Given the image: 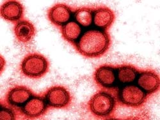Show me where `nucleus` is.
<instances>
[{"mask_svg":"<svg viewBox=\"0 0 160 120\" xmlns=\"http://www.w3.org/2000/svg\"><path fill=\"white\" fill-rule=\"evenodd\" d=\"M14 33L17 41L22 44L31 43L36 35L34 24L28 20H21L14 26Z\"/></svg>","mask_w":160,"mask_h":120,"instance_id":"13","label":"nucleus"},{"mask_svg":"<svg viewBox=\"0 0 160 120\" xmlns=\"http://www.w3.org/2000/svg\"><path fill=\"white\" fill-rule=\"evenodd\" d=\"M111 43V37L107 31L91 28L81 35L74 46L83 56L97 58L102 56L108 51Z\"/></svg>","mask_w":160,"mask_h":120,"instance_id":"1","label":"nucleus"},{"mask_svg":"<svg viewBox=\"0 0 160 120\" xmlns=\"http://www.w3.org/2000/svg\"><path fill=\"white\" fill-rule=\"evenodd\" d=\"M73 16L74 21L82 27L88 28L93 23V10L89 7H81L76 9Z\"/></svg>","mask_w":160,"mask_h":120,"instance_id":"16","label":"nucleus"},{"mask_svg":"<svg viewBox=\"0 0 160 120\" xmlns=\"http://www.w3.org/2000/svg\"><path fill=\"white\" fill-rule=\"evenodd\" d=\"M0 119L14 120L16 119V115L14 111L8 107L3 105L2 103L1 105V114H0Z\"/></svg>","mask_w":160,"mask_h":120,"instance_id":"17","label":"nucleus"},{"mask_svg":"<svg viewBox=\"0 0 160 120\" xmlns=\"http://www.w3.org/2000/svg\"><path fill=\"white\" fill-rule=\"evenodd\" d=\"M136 81L137 86L148 95L154 94L159 89V76L153 70L140 72Z\"/></svg>","mask_w":160,"mask_h":120,"instance_id":"10","label":"nucleus"},{"mask_svg":"<svg viewBox=\"0 0 160 120\" xmlns=\"http://www.w3.org/2000/svg\"><path fill=\"white\" fill-rule=\"evenodd\" d=\"M61 33L65 41L75 45L82 35V28L75 21H70L61 28Z\"/></svg>","mask_w":160,"mask_h":120,"instance_id":"15","label":"nucleus"},{"mask_svg":"<svg viewBox=\"0 0 160 120\" xmlns=\"http://www.w3.org/2000/svg\"><path fill=\"white\" fill-rule=\"evenodd\" d=\"M5 64H6V62H5V60L4 58L2 56H1V74L3 72L4 68L5 66Z\"/></svg>","mask_w":160,"mask_h":120,"instance_id":"18","label":"nucleus"},{"mask_svg":"<svg viewBox=\"0 0 160 120\" xmlns=\"http://www.w3.org/2000/svg\"><path fill=\"white\" fill-rule=\"evenodd\" d=\"M32 91L24 86H16L10 88L7 93L6 102L8 105L21 108L33 96Z\"/></svg>","mask_w":160,"mask_h":120,"instance_id":"9","label":"nucleus"},{"mask_svg":"<svg viewBox=\"0 0 160 120\" xmlns=\"http://www.w3.org/2000/svg\"><path fill=\"white\" fill-rule=\"evenodd\" d=\"M71 8L64 3H57L51 7L48 12L49 21L57 27L62 28L69 22L72 17Z\"/></svg>","mask_w":160,"mask_h":120,"instance_id":"8","label":"nucleus"},{"mask_svg":"<svg viewBox=\"0 0 160 120\" xmlns=\"http://www.w3.org/2000/svg\"><path fill=\"white\" fill-rule=\"evenodd\" d=\"M49 107L44 97L33 95L22 108H20L21 114L29 119L38 118L44 116Z\"/></svg>","mask_w":160,"mask_h":120,"instance_id":"7","label":"nucleus"},{"mask_svg":"<svg viewBox=\"0 0 160 120\" xmlns=\"http://www.w3.org/2000/svg\"><path fill=\"white\" fill-rule=\"evenodd\" d=\"M49 62L42 55L30 53L26 55L20 65L21 74L30 79H37L44 76L49 71Z\"/></svg>","mask_w":160,"mask_h":120,"instance_id":"3","label":"nucleus"},{"mask_svg":"<svg viewBox=\"0 0 160 120\" xmlns=\"http://www.w3.org/2000/svg\"><path fill=\"white\" fill-rule=\"evenodd\" d=\"M115 19V12L107 7H99L93 10V24L97 29L107 31Z\"/></svg>","mask_w":160,"mask_h":120,"instance_id":"11","label":"nucleus"},{"mask_svg":"<svg viewBox=\"0 0 160 120\" xmlns=\"http://www.w3.org/2000/svg\"><path fill=\"white\" fill-rule=\"evenodd\" d=\"M116 68L117 84L121 86L135 82L140 72L134 66L129 65H121Z\"/></svg>","mask_w":160,"mask_h":120,"instance_id":"14","label":"nucleus"},{"mask_svg":"<svg viewBox=\"0 0 160 120\" xmlns=\"http://www.w3.org/2000/svg\"><path fill=\"white\" fill-rule=\"evenodd\" d=\"M44 97L49 108L53 109H67L72 102L70 91L62 86L49 88L45 92Z\"/></svg>","mask_w":160,"mask_h":120,"instance_id":"5","label":"nucleus"},{"mask_svg":"<svg viewBox=\"0 0 160 120\" xmlns=\"http://www.w3.org/2000/svg\"><path fill=\"white\" fill-rule=\"evenodd\" d=\"M2 17L7 21L18 22L24 17V8L22 4L15 0L5 2L0 8Z\"/></svg>","mask_w":160,"mask_h":120,"instance_id":"12","label":"nucleus"},{"mask_svg":"<svg viewBox=\"0 0 160 120\" xmlns=\"http://www.w3.org/2000/svg\"><path fill=\"white\" fill-rule=\"evenodd\" d=\"M96 83L102 88L112 89L118 86L117 68L104 65L96 69L94 74Z\"/></svg>","mask_w":160,"mask_h":120,"instance_id":"6","label":"nucleus"},{"mask_svg":"<svg viewBox=\"0 0 160 120\" xmlns=\"http://www.w3.org/2000/svg\"><path fill=\"white\" fill-rule=\"evenodd\" d=\"M148 98V95L134 84L121 86L117 94V102L120 104L135 109L142 107Z\"/></svg>","mask_w":160,"mask_h":120,"instance_id":"4","label":"nucleus"},{"mask_svg":"<svg viewBox=\"0 0 160 120\" xmlns=\"http://www.w3.org/2000/svg\"><path fill=\"white\" fill-rule=\"evenodd\" d=\"M117 99L110 92L99 91L93 95L88 102V108L92 115L100 118H108L115 113Z\"/></svg>","mask_w":160,"mask_h":120,"instance_id":"2","label":"nucleus"}]
</instances>
